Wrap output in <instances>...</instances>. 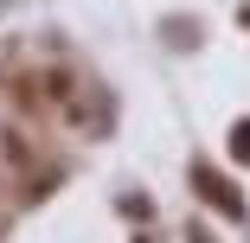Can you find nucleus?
I'll use <instances>...</instances> for the list:
<instances>
[{"label": "nucleus", "instance_id": "nucleus-1", "mask_svg": "<svg viewBox=\"0 0 250 243\" xmlns=\"http://www.w3.org/2000/svg\"><path fill=\"white\" fill-rule=\"evenodd\" d=\"M231 148H237V154L250 160V122H237V134H231Z\"/></svg>", "mask_w": 250, "mask_h": 243}]
</instances>
